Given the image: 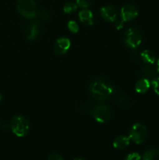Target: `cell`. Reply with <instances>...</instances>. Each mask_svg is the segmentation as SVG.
<instances>
[{
    "label": "cell",
    "instance_id": "4",
    "mask_svg": "<svg viewBox=\"0 0 159 160\" xmlns=\"http://www.w3.org/2000/svg\"><path fill=\"white\" fill-rule=\"evenodd\" d=\"M143 36L139 29L136 28H130L126 30L123 35V41L126 45L131 48H137L141 44Z\"/></svg>",
    "mask_w": 159,
    "mask_h": 160
},
{
    "label": "cell",
    "instance_id": "1",
    "mask_svg": "<svg viewBox=\"0 0 159 160\" xmlns=\"http://www.w3.org/2000/svg\"><path fill=\"white\" fill-rule=\"evenodd\" d=\"M113 92V87L104 78H96L93 80L89 85V93L92 98L98 101H104L107 99Z\"/></svg>",
    "mask_w": 159,
    "mask_h": 160
},
{
    "label": "cell",
    "instance_id": "27",
    "mask_svg": "<svg viewBox=\"0 0 159 160\" xmlns=\"http://www.w3.org/2000/svg\"><path fill=\"white\" fill-rule=\"evenodd\" d=\"M1 99H2V95L1 94H0V102H1Z\"/></svg>",
    "mask_w": 159,
    "mask_h": 160
},
{
    "label": "cell",
    "instance_id": "9",
    "mask_svg": "<svg viewBox=\"0 0 159 160\" xmlns=\"http://www.w3.org/2000/svg\"><path fill=\"white\" fill-rule=\"evenodd\" d=\"M101 17L108 22H114L117 18V11L112 6H103L100 9Z\"/></svg>",
    "mask_w": 159,
    "mask_h": 160
},
{
    "label": "cell",
    "instance_id": "16",
    "mask_svg": "<svg viewBox=\"0 0 159 160\" xmlns=\"http://www.w3.org/2000/svg\"><path fill=\"white\" fill-rule=\"evenodd\" d=\"M142 160H159V150L157 148H150L142 156Z\"/></svg>",
    "mask_w": 159,
    "mask_h": 160
},
{
    "label": "cell",
    "instance_id": "23",
    "mask_svg": "<svg viewBox=\"0 0 159 160\" xmlns=\"http://www.w3.org/2000/svg\"><path fill=\"white\" fill-rule=\"evenodd\" d=\"M48 160H64L63 157L58 152H52L48 155Z\"/></svg>",
    "mask_w": 159,
    "mask_h": 160
},
{
    "label": "cell",
    "instance_id": "2",
    "mask_svg": "<svg viewBox=\"0 0 159 160\" xmlns=\"http://www.w3.org/2000/svg\"><path fill=\"white\" fill-rule=\"evenodd\" d=\"M11 130L16 136L20 138L25 137L30 130V123L23 116H15L10 123Z\"/></svg>",
    "mask_w": 159,
    "mask_h": 160
},
{
    "label": "cell",
    "instance_id": "22",
    "mask_svg": "<svg viewBox=\"0 0 159 160\" xmlns=\"http://www.w3.org/2000/svg\"><path fill=\"white\" fill-rule=\"evenodd\" d=\"M141 159V156L138 152H132L126 156L125 160H140Z\"/></svg>",
    "mask_w": 159,
    "mask_h": 160
},
{
    "label": "cell",
    "instance_id": "12",
    "mask_svg": "<svg viewBox=\"0 0 159 160\" xmlns=\"http://www.w3.org/2000/svg\"><path fill=\"white\" fill-rule=\"evenodd\" d=\"M129 142H130L129 137H126V136L124 135H120L114 139L113 142H112V145L116 149L122 150L129 146Z\"/></svg>",
    "mask_w": 159,
    "mask_h": 160
},
{
    "label": "cell",
    "instance_id": "7",
    "mask_svg": "<svg viewBox=\"0 0 159 160\" xmlns=\"http://www.w3.org/2000/svg\"><path fill=\"white\" fill-rule=\"evenodd\" d=\"M120 15H121V20L123 22L131 21L137 17L138 9L133 5L127 4L122 7Z\"/></svg>",
    "mask_w": 159,
    "mask_h": 160
},
{
    "label": "cell",
    "instance_id": "8",
    "mask_svg": "<svg viewBox=\"0 0 159 160\" xmlns=\"http://www.w3.org/2000/svg\"><path fill=\"white\" fill-rule=\"evenodd\" d=\"M71 42L67 38H59L54 45V51L58 55H64L70 49Z\"/></svg>",
    "mask_w": 159,
    "mask_h": 160
},
{
    "label": "cell",
    "instance_id": "10",
    "mask_svg": "<svg viewBox=\"0 0 159 160\" xmlns=\"http://www.w3.org/2000/svg\"><path fill=\"white\" fill-rule=\"evenodd\" d=\"M41 23L38 21H34L28 25L26 28V37L28 41H34L37 38L39 34Z\"/></svg>",
    "mask_w": 159,
    "mask_h": 160
},
{
    "label": "cell",
    "instance_id": "19",
    "mask_svg": "<svg viewBox=\"0 0 159 160\" xmlns=\"http://www.w3.org/2000/svg\"><path fill=\"white\" fill-rule=\"evenodd\" d=\"M76 5L83 9H87L91 5L93 0H76Z\"/></svg>",
    "mask_w": 159,
    "mask_h": 160
},
{
    "label": "cell",
    "instance_id": "20",
    "mask_svg": "<svg viewBox=\"0 0 159 160\" xmlns=\"http://www.w3.org/2000/svg\"><path fill=\"white\" fill-rule=\"evenodd\" d=\"M48 18H49V12H48L47 10H42L41 12L39 13L38 20H37V21H38L40 23H43V22L46 21Z\"/></svg>",
    "mask_w": 159,
    "mask_h": 160
},
{
    "label": "cell",
    "instance_id": "5",
    "mask_svg": "<svg viewBox=\"0 0 159 160\" xmlns=\"http://www.w3.org/2000/svg\"><path fill=\"white\" fill-rule=\"evenodd\" d=\"M147 136L148 132L147 128L140 123H134L129 131V138L137 145L143 144L147 140Z\"/></svg>",
    "mask_w": 159,
    "mask_h": 160
},
{
    "label": "cell",
    "instance_id": "13",
    "mask_svg": "<svg viewBox=\"0 0 159 160\" xmlns=\"http://www.w3.org/2000/svg\"><path fill=\"white\" fill-rule=\"evenodd\" d=\"M151 86V82L147 78H141L136 83L135 90L137 93L144 94L149 90Z\"/></svg>",
    "mask_w": 159,
    "mask_h": 160
},
{
    "label": "cell",
    "instance_id": "18",
    "mask_svg": "<svg viewBox=\"0 0 159 160\" xmlns=\"http://www.w3.org/2000/svg\"><path fill=\"white\" fill-rule=\"evenodd\" d=\"M67 27L72 33H77L79 31V25L74 20H70L67 23Z\"/></svg>",
    "mask_w": 159,
    "mask_h": 160
},
{
    "label": "cell",
    "instance_id": "25",
    "mask_svg": "<svg viewBox=\"0 0 159 160\" xmlns=\"http://www.w3.org/2000/svg\"><path fill=\"white\" fill-rule=\"evenodd\" d=\"M157 71L159 73V59L157 61Z\"/></svg>",
    "mask_w": 159,
    "mask_h": 160
},
{
    "label": "cell",
    "instance_id": "6",
    "mask_svg": "<svg viewBox=\"0 0 159 160\" xmlns=\"http://www.w3.org/2000/svg\"><path fill=\"white\" fill-rule=\"evenodd\" d=\"M93 117L97 122L100 123H108L112 118V112L106 105H98L93 109Z\"/></svg>",
    "mask_w": 159,
    "mask_h": 160
},
{
    "label": "cell",
    "instance_id": "14",
    "mask_svg": "<svg viewBox=\"0 0 159 160\" xmlns=\"http://www.w3.org/2000/svg\"><path fill=\"white\" fill-rule=\"evenodd\" d=\"M140 73L143 77V78H147L149 81L151 80V81L158 77L157 76V73H157V70H154L152 67H150L149 64L141 67V69H140Z\"/></svg>",
    "mask_w": 159,
    "mask_h": 160
},
{
    "label": "cell",
    "instance_id": "17",
    "mask_svg": "<svg viewBox=\"0 0 159 160\" xmlns=\"http://www.w3.org/2000/svg\"><path fill=\"white\" fill-rule=\"evenodd\" d=\"M78 6L76 3L72 2H68L65 3L63 6V11L66 14H71L74 12L77 9Z\"/></svg>",
    "mask_w": 159,
    "mask_h": 160
},
{
    "label": "cell",
    "instance_id": "24",
    "mask_svg": "<svg viewBox=\"0 0 159 160\" xmlns=\"http://www.w3.org/2000/svg\"><path fill=\"white\" fill-rule=\"evenodd\" d=\"M115 28H117V30H120L123 28V20H118V22L115 24Z\"/></svg>",
    "mask_w": 159,
    "mask_h": 160
},
{
    "label": "cell",
    "instance_id": "3",
    "mask_svg": "<svg viewBox=\"0 0 159 160\" xmlns=\"http://www.w3.org/2000/svg\"><path fill=\"white\" fill-rule=\"evenodd\" d=\"M17 8L20 15L26 19H34L37 16V7L34 0H17Z\"/></svg>",
    "mask_w": 159,
    "mask_h": 160
},
{
    "label": "cell",
    "instance_id": "26",
    "mask_svg": "<svg viewBox=\"0 0 159 160\" xmlns=\"http://www.w3.org/2000/svg\"><path fill=\"white\" fill-rule=\"evenodd\" d=\"M73 160H87V159H84V158H82V157H80V158H76V159H75Z\"/></svg>",
    "mask_w": 159,
    "mask_h": 160
},
{
    "label": "cell",
    "instance_id": "21",
    "mask_svg": "<svg viewBox=\"0 0 159 160\" xmlns=\"http://www.w3.org/2000/svg\"><path fill=\"white\" fill-rule=\"evenodd\" d=\"M151 86H152L154 92L157 95H159V77H157L151 81Z\"/></svg>",
    "mask_w": 159,
    "mask_h": 160
},
{
    "label": "cell",
    "instance_id": "11",
    "mask_svg": "<svg viewBox=\"0 0 159 160\" xmlns=\"http://www.w3.org/2000/svg\"><path fill=\"white\" fill-rule=\"evenodd\" d=\"M79 19L80 22L87 26L94 24V14L89 9H83L79 12Z\"/></svg>",
    "mask_w": 159,
    "mask_h": 160
},
{
    "label": "cell",
    "instance_id": "15",
    "mask_svg": "<svg viewBox=\"0 0 159 160\" xmlns=\"http://www.w3.org/2000/svg\"><path fill=\"white\" fill-rule=\"evenodd\" d=\"M140 57H141L142 60L147 64H154L156 62V56L154 55V53L151 50L146 49L144 51H143L140 54Z\"/></svg>",
    "mask_w": 159,
    "mask_h": 160
}]
</instances>
